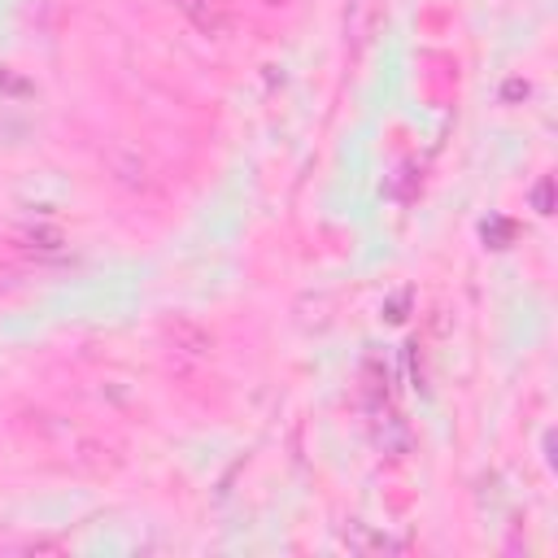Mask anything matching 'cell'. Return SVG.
Returning a JSON list of instances; mask_svg holds the SVG:
<instances>
[{"instance_id":"cell-1","label":"cell","mask_w":558,"mask_h":558,"mask_svg":"<svg viewBox=\"0 0 558 558\" xmlns=\"http://www.w3.org/2000/svg\"><path fill=\"white\" fill-rule=\"evenodd\" d=\"M209 349H214V336H209L201 323L179 318V323L166 327V353H170V362H179V366H201V362L209 357Z\"/></svg>"},{"instance_id":"cell-2","label":"cell","mask_w":558,"mask_h":558,"mask_svg":"<svg viewBox=\"0 0 558 558\" xmlns=\"http://www.w3.org/2000/svg\"><path fill=\"white\" fill-rule=\"evenodd\" d=\"M179 13L201 31V35H227L231 31V4L227 0H174Z\"/></svg>"},{"instance_id":"cell-3","label":"cell","mask_w":558,"mask_h":558,"mask_svg":"<svg viewBox=\"0 0 558 558\" xmlns=\"http://www.w3.org/2000/svg\"><path fill=\"white\" fill-rule=\"evenodd\" d=\"M379 22H384L379 0H353V4H349V13H344V31L353 35V44H357V48H362V44H371V35L379 31Z\"/></svg>"},{"instance_id":"cell-4","label":"cell","mask_w":558,"mask_h":558,"mask_svg":"<svg viewBox=\"0 0 558 558\" xmlns=\"http://www.w3.org/2000/svg\"><path fill=\"white\" fill-rule=\"evenodd\" d=\"M17 248L31 253V257H61L65 253V240L52 227H26V231H17Z\"/></svg>"},{"instance_id":"cell-5","label":"cell","mask_w":558,"mask_h":558,"mask_svg":"<svg viewBox=\"0 0 558 558\" xmlns=\"http://www.w3.org/2000/svg\"><path fill=\"white\" fill-rule=\"evenodd\" d=\"M109 166H113V179L122 183V187H144L148 183V166H144V157L140 153H113L109 157Z\"/></svg>"}]
</instances>
